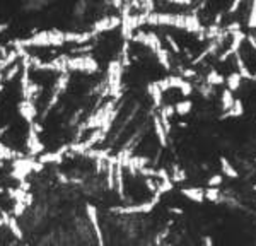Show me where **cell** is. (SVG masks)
<instances>
[{
    "instance_id": "cell-1",
    "label": "cell",
    "mask_w": 256,
    "mask_h": 246,
    "mask_svg": "<svg viewBox=\"0 0 256 246\" xmlns=\"http://www.w3.org/2000/svg\"><path fill=\"white\" fill-rule=\"evenodd\" d=\"M67 67L70 70L87 72V74H94L99 70V65L92 57H72L67 60Z\"/></svg>"
},
{
    "instance_id": "cell-2",
    "label": "cell",
    "mask_w": 256,
    "mask_h": 246,
    "mask_svg": "<svg viewBox=\"0 0 256 246\" xmlns=\"http://www.w3.org/2000/svg\"><path fill=\"white\" fill-rule=\"evenodd\" d=\"M85 214H87V219L91 222L92 229H94V234H96V240H98V245L99 246H106L104 243V236H103V231H101V224H99V217H98V209L91 203L85 205Z\"/></svg>"
},
{
    "instance_id": "cell-3",
    "label": "cell",
    "mask_w": 256,
    "mask_h": 246,
    "mask_svg": "<svg viewBox=\"0 0 256 246\" xmlns=\"http://www.w3.org/2000/svg\"><path fill=\"white\" fill-rule=\"evenodd\" d=\"M181 193H183V197H186L188 200H192V202H195V203H203L205 202V190L200 186L183 188Z\"/></svg>"
},
{
    "instance_id": "cell-4",
    "label": "cell",
    "mask_w": 256,
    "mask_h": 246,
    "mask_svg": "<svg viewBox=\"0 0 256 246\" xmlns=\"http://www.w3.org/2000/svg\"><path fill=\"white\" fill-rule=\"evenodd\" d=\"M220 171H222V176H227L229 180H238L239 178L238 169L232 166V163L227 159L226 156L220 157Z\"/></svg>"
},
{
    "instance_id": "cell-5",
    "label": "cell",
    "mask_w": 256,
    "mask_h": 246,
    "mask_svg": "<svg viewBox=\"0 0 256 246\" xmlns=\"http://www.w3.org/2000/svg\"><path fill=\"white\" fill-rule=\"evenodd\" d=\"M234 60H236V67H238V74L241 75L244 80H253V72L248 68V65L241 57V53H236Z\"/></svg>"
},
{
    "instance_id": "cell-6",
    "label": "cell",
    "mask_w": 256,
    "mask_h": 246,
    "mask_svg": "<svg viewBox=\"0 0 256 246\" xmlns=\"http://www.w3.org/2000/svg\"><path fill=\"white\" fill-rule=\"evenodd\" d=\"M236 98H234V92H231L227 87H224L222 92H220V108H222L224 113H227L229 110L234 105Z\"/></svg>"
},
{
    "instance_id": "cell-7",
    "label": "cell",
    "mask_w": 256,
    "mask_h": 246,
    "mask_svg": "<svg viewBox=\"0 0 256 246\" xmlns=\"http://www.w3.org/2000/svg\"><path fill=\"white\" fill-rule=\"evenodd\" d=\"M154 130H156V137L159 138V144H161V147H166V145H168V133H166L164 126H162L159 115L154 117Z\"/></svg>"
},
{
    "instance_id": "cell-8",
    "label": "cell",
    "mask_w": 256,
    "mask_h": 246,
    "mask_svg": "<svg viewBox=\"0 0 256 246\" xmlns=\"http://www.w3.org/2000/svg\"><path fill=\"white\" fill-rule=\"evenodd\" d=\"M243 77L238 74V70L236 72H231V74H229L227 77H226V87L231 92H236L239 89V87H241V84H243Z\"/></svg>"
},
{
    "instance_id": "cell-9",
    "label": "cell",
    "mask_w": 256,
    "mask_h": 246,
    "mask_svg": "<svg viewBox=\"0 0 256 246\" xmlns=\"http://www.w3.org/2000/svg\"><path fill=\"white\" fill-rule=\"evenodd\" d=\"M205 82H207L210 87L224 86V84H226V77L220 74L219 70H208L207 77H205Z\"/></svg>"
},
{
    "instance_id": "cell-10",
    "label": "cell",
    "mask_w": 256,
    "mask_h": 246,
    "mask_svg": "<svg viewBox=\"0 0 256 246\" xmlns=\"http://www.w3.org/2000/svg\"><path fill=\"white\" fill-rule=\"evenodd\" d=\"M193 110V101L192 99H181V101H178L176 105H174V113L180 115V117H186V115H190Z\"/></svg>"
},
{
    "instance_id": "cell-11",
    "label": "cell",
    "mask_w": 256,
    "mask_h": 246,
    "mask_svg": "<svg viewBox=\"0 0 256 246\" xmlns=\"http://www.w3.org/2000/svg\"><path fill=\"white\" fill-rule=\"evenodd\" d=\"M243 115H244V105L241 99L236 98L234 105H232V108L227 111V113L222 115V118H238V117H243Z\"/></svg>"
},
{
    "instance_id": "cell-12",
    "label": "cell",
    "mask_w": 256,
    "mask_h": 246,
    "mask_svg": "<svg viewBox=\"0 0 256 246\" xmlns=\"http://www.w3.org/2000/svg\"><path fill=\"white\" fill-rule=\"evenodd\" d=\"M156 55H157L159 63H161L162 67L166 68V70H171V57H169V52H168V50H166V48L159 50Z\"/></svg>"
},
{
    "instance_id": "cell-13",
    "label": "cell",
    "mask_w": 256,
    "mask_h": 246,
    "mask_svg": "<svg viewBox=\"0 0 256 246\" xmlns=\"http://www.w3.org/2000/svg\"><path fill=\"white\" fill-rule=\"evenodd\" d=\"M222 191L220 188H205V200L207 202H220Z\"/></svg>"
},
{
    "instance_id": "cell-14",
    "label": "cell",
    "mask_w": 256,
    "mask_h": 246,
    "mask_svg": "<svg viewBox=\"0 0 256 246\" xmlns=\"http://www.w3.org/2000/svg\"><path fill=\"white\" fill-rule=\"evenodd\" d=\"M193 91H195V87H193V82H190V80H183V82H181L180 92H181V96H183V98L188 99L190 96L193 94Z\"/></svg>"
},
{
    "instance_id": "cell-15",
    "label": "cell",
    "mask_w": 256,
    "mask_h": 246,
    "mask_svg": "<svg viewBox=\"0 0 256 246\" xmlns=\"http://www.w3.org/2000/svg\"><path fill=\"white\" fill-rule=\"evenodd\" d=\"M224 183V176L222 175H212L210 178L207 180L208 188H220Z\"/></svg>"
},
{
    "instance_id": "cell-16",
    "label": "cell",
    "mask_w": 256,
    "mask_h": 246,
    "mask_svg": "<svg viewBox=\"0 0 256 246\" xmlns=\"http://www.w3.org/2000/svg\"><path fill=\"white\" fill-rule=\"evenodd\" d=\"M248 28L256 29V2L251 3V7H250V15H248Z\"/></svg>"
},
{
    "instance_id": "cell-17",
    "label": "cell",
    "mask_w": 256,
    "mask_h": 246,
    "mask_svg": "<svg viewBox=\"0 0 256 246\" xmlns=\"http://www.w3.org/2000/svg\"><path fill=\"white\" fill-rule=\"evenodd\" d=\"M166 41H168L169 48L173 50V52L176 53V55H180V53H181V48H180V45H178V41L174 40V38L171 36V34H166Z\"/></svg>"
},
{
    "instance_id": "cell-18",
    "label": "cell",
    "mask_w": 256,
    "mask_h": 246,
    "mask_svg": "<svg viewBox=\"0 0 256 246\" xmlns=\"http://www.w3.org/2000/svg\"><path fill=\"white\" fill-rule=\"evenodd\" d=\"M239 7H241V2H239V0H236V2H234V3H232V5H231V7H229V10H227V12H229V14H234V12H236V10H238V9H239Z\"/></svg>"
},
{
    "instance_id": "cell-19",
    "label": "cell",
    "mask_w": 256,
    "mask_h": 246,
    "mask_svg": "<svg viewBox=\"0 0 256 246\" xmlns=\"http://www.w3.org/2000/svg\"><path fill=\"white\" fill-rule=\"evenodd\" d=\"M248 41H250V45L253 46V50L256 52V34H255V33H251L250 36H248Z\"/></svg>"
},
{
    "instance_id": "cell-20",
    "label": "cell",
    "mask_w": 256,
    "mask_h": 246,
    "mask_svg": "<svg viewBox=\"0 0 256 246\" xmlns=\"http://www.w3.org/2000/svg\"><path fill=\"white\" fill-rule=\"evenodd\" d=\"M253 191H256V183L253 184Z\"/></svg>"
},
{
    "instance_id": "cell-21",
    "label": "cell",
    "mask_w": 256,
    "mask_h": 246,
    "mask_svg": "<svg viewBox=\"0 0 256 246\" xmlns=\"http://www.w3.org/2000/svg\"><path fill=\"white\" fill-rule=\"evenodd\" d=\"M253 80H255V82H256V74H253Z\"/></svg>"
},
{
    "instance_id": "cell-22",
    "label": "cell",
    "mask_w": 256,
    "mask_h": 246,
    "mask_svg": "<svg viewBox=\"0 0 256 246\" xmlns=\"http://www.w3.org/2000/svg\"><path fill=\"white\" fill-rule=\"evenodd\" d=\"M168 246H171V245H168Z\"/></svg>"
}]
</instances>
